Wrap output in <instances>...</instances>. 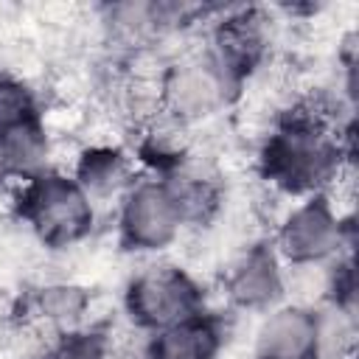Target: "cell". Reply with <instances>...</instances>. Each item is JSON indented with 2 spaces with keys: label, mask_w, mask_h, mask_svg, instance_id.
<instances>
[{
  "label": "cell",
  "mask_w": 359,
  "mask_h": 359,
  "mask_svg": "<svg viewBox=\"0 0 359 359\" xmlns=\"http://www.w3.org/2000/svg\"><path fill=\"white\" fill-rule=\"evenodd\" d=\"M224 348V325L216 314H196L177 325L146 334L140 359H219Z\"/></svg>",
  "instance_id": "10"
},
{
  "label": "cell",
  "mask_w": 359,
  "mask_h": 359,
  "mask_svg": "<svg viewBox=\"0 0 359 359\" xmlns=\"http://www.w3.org/2000/svg\"><path fill=\"white\" fill-rule=\"evenodd\" d=\"M182 233L180 210L163 177L135 180L118 202V236L132 252H160Z\"/></svg>",
  "instance_id": "6"
},
{
  "label": "cell",
  "mask_w": 359,
  "mask_h": 359,
  "mask_svg": "<svg viewBox=\"0 0 359 359\" xmlns=\"http://www.w3.org/2000/svg\"><path fill=\"white\" fill-rule=\"evenodd\" d=\"M272 247L286 266H328L339 255L351 252V222L342 219L328 194H314L300 199L283 216Z\"/></svg>",
  "instance_id": "4"
},
{
  "label": "cell",
  "mask_w": 359,
  "mask_h": 359,
  "mask_svg": "<svg viewBox=\"0 0 359 359\" xmlns=\"http://www.w3.org/2000/svg\"><path fill=\"white\" fill-rule=\"evenodd\" d=\"M0 146H3L11 180L25 182V180L42 174L45 168H50L48 165L50 137H48V129H45L42 121H34V123H25L20 129H11L8 135L0 137Z\"/></svg>",
  "instance_id": "14"
},
{
  "label": "cell",
  "mask_w": 359,
  "mask_h": 359,
  "mask_svg": "<svg viewBox=\"0 0 359 359\" xmlns=\"http://www.w3.org/2000/svg\"><path fill=\"white\" fill-rule=\"evenodd\" d=\"M314 359H351L356 348V311L334 303L314 309Z\"/></svg>",
  "instance_id": "15"
},
{
  "label": "cell",
  "mask_w": 359,
  "mask_h": 359,
  "mask_svg": "<svg viewBox=\"0 0 359 359\" xmlns=\"http://www.w3.org/2000/svg\"><path fill=\"white\" fill-rule=\"evenodd\" d=\"M17 216L50 250H65L84 241L95 227V202L73 174L45 168L20 182Z\"/></svg>",
  "instance_id": "2"
},
{
  "label": "cell",
  "mask_w": 359,
  "mask_h": 359,
  "mask_svg": "<svg viewBox=\"0 0 359 359\" xmlns=\"http://www.w3.org/2000/svg\"><path fill=\"white\" fill-rule=\"evenodd\" d=\"M157 177H163V182L168 185L171 199L182 219V227H202L219 213L222 185L199 163H191L188 157H182L174 168H168L165 174H157Z\"/></svg>",
  "instance_id": "11"
},
{
  "label": "cell",
  "mask_w": 359,
  "mask_h": 359,
  "mask_svg": "<svg viewBox=\"0 0 359 359\" xmlns=\"http://www.w3.org/2000/svg\"><path fill=\"white\" fill-rule=\"evenodd\" d=\"M314 306L280 303L261 317L252 359H314Z\"/></svg>",
  "instance_id": "9"
},
{
  "label": "cell",
  "mask_w": 359,
  "mask_h": 359,
  "mask_svg": "<svg viewBox=\"0 0 359 359\" xmlns=\"http://www.w3.org/2000/svg\"><path fill=\"white\" fill-rule=\"evenodd\" d=\"M34 121H42V112L31 84L14 76H0V137Z\"/></svg>",
  "instance_id": "16"
},
{
  "label": "cell",
  "mask_w": 359,
  "mask_h": 359,
  "mask_svg": "<svg viewBox=\"0 0 359 359\" xmlns=\"http://www.w3.org/2000/svg\"><path fill=\"white\" fill-rule=\"evenodd\" d=\"M11 180V171H8V163H6V154H3V146H0V185H6Z\"/></svg>",
  "instance_id": "18"
},
{
  "label": "cell",
  "mask_w": 359,
  "mask_h": 359,
  "mask_svg": "<svg viewBox=\"0 0 359 359\" xmlns=\"http://www.w3.org/2000/svg\"><path fill=\"white\" fill-rule=\"evenodd\" d=\"M45 359H112V345L104 331L81 325V328L56 334Z\"/></svg>",
  "instance_id": "17"
},
{
  "label": "cell",
  "mask_w": 359,
  "mask_h": 359,
  "mask_svg": "<svg viewBox=\"0 0 359 359\" xmlns=\"http://www.w3.org/2000/svg\"><path fill=\"white\" fill-rule=\"evenodd\" d=\"M236 93L238 84L208 53L177 59L157 76L160 115L177 129L216 118L219 112H224Z\"/></svg>",
  "instance_id": "3"
},
{
  "label": "cell",
  "mask_w": 359,
  "mask_h": 359,
  "mask_svg": "<svg viewBox=\"0 0 359 359\" xmlns=\"http://www.w3.org/2000/svg\"><path fill=\"white\" fill-rule=\"evenodd\" d=\"M205 53L241 87L269 53V17L261 8H236L224 14L210 31Z\"/></svg>",
  "instance_id": "8"
},
{
  "label": "cell",
  "mask_w": 359,
  "mask_h": 359,
  "mask_svg": "<svg viewBox=\"0 0 359 359\" xmlns=\"http://www.w3.org/2000/svg\"><path fill=\"white\" fill-rule=\"evenodd\" d=\"M286 264L269 241L244 247L224 272V297L238 311L266 314L286 297Z\"/></svg>",
  "instance_id": "7"
},
{
  "label": "cell",
  "mask_w": 359,
  "mask_h": 359,
  "mask_svg": "<svg viewBox=\"0 0 359 359\" xmlns=\"http://www.w3.org/2000/svg\"><path fill=\"white\" fill-rule=\"evenodd\" d=\"M123 309L143 334H151L202 314L205 292L182 266L151 264L126 283Z\"/></svg>",
  "instance_id": "5"
},
{
  "label": "cell",
  "mask_w": 359,
  "mask_h": 359,
  "mask_svg": "<svg viewBox=\"0 0 359 359\" xmlns=\"http://www.w3.org/2000/svg\"><path fill=\"white\" fill-rule=\"evenodd\" d=\"M353 123H339L334 104L303 98L289 107L258 151L261 177L289 196L328 194L351 168Z\"/></svg>",
  "instance_id": "1"
},
{
  "label": "cell",
  "mask_w": 359,
  "mask_h": 359,
  "mask_svg": "<svg viewBox=\"0 0 359 359\" xmlns=\"http://www.w3.org/2000/svg\"><path fill=\"white\" fill-rule=\"evenodd\" d=\"M25 323H34L50 334H65L81 328L90 311V294L84 286L70 280H53L39 286L28 300Z\"/></svg>",
  "instance_id": "12"
},
{
  "label": "cell",
  "mask_w": 359,
  "mask_h": 359,
  "mask_svg": "<svg viewBox=\"0 0 359 359\" xmlns=\"http://www.w3.org/2000/svg\"><path fill=\"white\" fill-rule=\"evenodd\" d=\"M73 177L93 196V202L109 196L121 199L126 188L135 182V165L115 146H90L76 157Z\"/></svg>",
  "instance_id": "13"
}]
</instances>
